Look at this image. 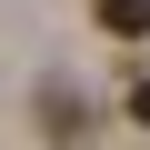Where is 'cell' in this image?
I'll return each mask as SVG.
<instances>
[{
  "mask_svg": "<svg viewBox=\"0 0 150 150\" xmlns=\"http://www.w3.org/2000/svg\"><path fill=\"white\" fill-rule=\"evenodd\" d=\"M40 130H50L60 150H70V140H90V100L70 90V80H50V90H40Z\"/></svg>",
  "mask_w": 150,
  "mask_h": 150,
  "instance_id": "6da1fadb",
  "label": "cell"
},
{
  "mask_svg": "<svg viewBox=\"0 0 150 150\" xmlns=\"http://www.w3.org/2000/svg\"><path fill=\"white\" fill-rule=\"evenodd\" d=\"M90 20L110 40H150V0H90Z\"/></svg>",
  "mask_w": 150,
  "mask_h": 150,
  "instance_id": "7a4b0ae2",
  "label": "cell"
},
{
  "mask_svg": "<svg viewBox=\"0 0 150 150\" xmlns=\"http://www.w3.org/2000/svg\"><path fill=\"white\" fill-rule=\"evenodd\" d=\"M130 120H140V130H150V80H140V90H130Z\"/></svg>",
  "mask_w": 150,
  "mask_h": 150,
  "instance_id": "3957f363",
  "label": "cell"
}]
</instances>
